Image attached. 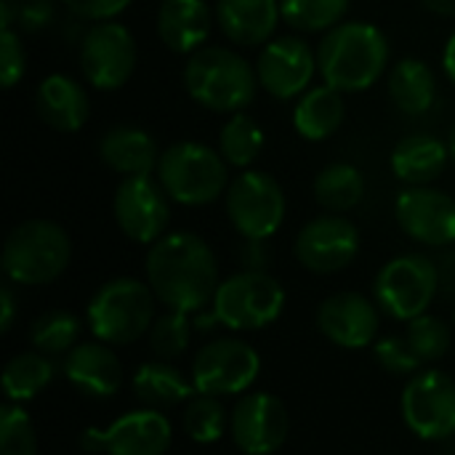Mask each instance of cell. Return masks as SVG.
<instances>
[{
	"label": "cell",
	"mask_w": 455,
	"mask_h": 455,
	"mask_svg": "<svg viewBox=\"0 0 455 455\" xmlns=\"http://www.w3.org/2000/svg\"><path fill=\"white\" fill-rule=\"evenodd\" d=\"M317 53L301 37L269 40L256 61L259 85L275 99H296L304 93L317 72Z\"/></svg>",
	"instance_id": "e0dca14e"
},
{
	"label": "cell",
	"mask_w": 455,
	"mask_h": 455,
	"mask_svg": "<svg viewBox=\"0 0 455 455\" xmlns=\"http://www.w3.org/2000/svg\"><path fill=\"white\" fill-rule=\"evenodd\" d=\"M349 0H280L283 19L301 32H323L341 24Z\"/></svg>",
	"instance_id": "d6a6232c"
},
{
	"label": "cell",
	"mask_w": 455,
	"mask_h": 455,
	"mask_svg": "<svg viewBox=\"0 0 455 455\" xmlns=\"http://www.w3.org/2000/svg\"><path fill=\"white\" fill-rule=\"evenodd\" d=\"M72 256L67 232L48 219H29L11 229L3 245V272L19 285H45L61 277Z\"/></svg>",
	"instance_id": "277c9868"
},
{
	"label": "cell",
	"mask_w": 455,
	"mask_h": 455,
	"mask_svg": "<svg viewBox=\"0 0 455 455\" xmlns=\"http://www.w3.org/2000/svg\"><path fill=\"white\" fill-rule=\"evenodd\" d=\"M24 75V48L19 35L5 27L0 32V83L3 88H13Z\"/></svg>",
	"instance_id": "f35d334b"
},
{
	"label": "cell",
	"mask_w": 455,
	"mask_h": 455,
	"mask_svg": "<svg viewBox=\"0 0 455 455\" xmlns=\"http://www.w3.org/2000/svg\"><path fill=\"white\" fill-rule=\"evenodd\" d=\"M67 381L96 400L112 397L123 387V365L107 344H77L64 360Z\"/></svg>",
	"instance_id": "ffe728a7"
},
{
	"label": "cell",
	"mask_w": 455,
	"mask_h": 455,
	"mask_svg": "<svg viewBox=\"0 0 455 455\" xmlns=\"http://www.w3.org/2000/svg\"><path fill=\"white\" fill-rule=\"evenodd\" d=\"M429 11L440 13V16H448V19H455V0H421Z\"/></svg>",
	"instance_id": "7bdbcfd3"
},
{
	"label": "cell",
	"mask_w": 455,
	"mask_h": 455,
	"mask_svg": "<svg viewBox=\"0 0 455 455\" xmlns=\"http://www.w3.org/2000/svg\"><path fill=\"white\" fill-rule=\"evenodd\" d=\"M443 64H445V72L448 77L455 83V32L451 35L448 45H445V56H443Z\"/></svg>",
	"instance_id": "ee69618b"
},
{
	"label": "cell",
	"mask_w": 455,
	"mask_h": 455,
	"mask_svg": "<svg viewBox=\"0 0 455 455\" xmlns=\"http://www.w3.org/2000/svg\"><path fill=\"white\" fill-rule=\"evenodd\" d=\"M80 336V320L72 312L64 309H53L40 315L32 323L29 339L32 347L43 355H64L75 349V341Z\"/></svg>",
	"instance_id": "1f68e13d"
},
{
	"label": "cell",
	"mask_w": 455,
	"mask_h": 455,
	"mask_svg": "<svg viewBox=\"0 0 455 455\" xmlns=\"http://www.w3.org/2000/svg\"><path fill=\"white\" fill-rule=\"evenodd\" d=\"M155 299L149 283L133 277L109 280L88 304V328L101 344H133L152 328Z\"/></svg>",
	"instance_id": "8992f818"
},
{
	"label": "cell",
	"mask_w": 455,
	"mask_h": 455,
	"mask_svg": "<svg viewBox=\"0 0 455 455\" xmlns=\"http://www.w3.org/2000/svg\"><path fill=\"white\" fill-rule=\"evenodd\" d=\"M395 213L416 243L443 248L455 243V200L432 187H408L397 195Z\"/></svg>",
	"instance_id": "ac0fdd59"
},
{
	"label": "cell",
	"mask_w": 455,
	"mask_h": 455,
	"mask_svg": "<svg viewBox=\"0 0 455 455\" xmlns=\"http://www.w3.org/2000/svg\"><path fill=\"white\" fill-rule=\"evenodd\" d=\"M357 251L360 232L349 219L339 213L312 219L296 237V259L315 275H333L347 269Z\"/></svg>",
	"instance_id": "9a60e30c"
},
{
	"label": "cell",
	"mask_w": 455,
	"mask_h": 455,
	"mask_svg": "<svg viewBox=\"0 0 455 455\" xmlns=\"http://www.w3.org/2000/svg\"><path fill=\"white\" fill-rule=\"evenodd\" d=\"M400 408L408 429L421 440H448L455 435V381L443 371L413 373Z\"/></svg>",
	"instance_id": "7c38bea8"
},
{
	"label": "cell",
	"mask_w": 455,
	"mask_h": 455,
	"mask_svg": "<svg viewBox=\"0 0 455 455\" xmlns=\"http://www.w3.org/2000/svg\"><path fill=\"white\" fill-rule=\"evenodd\" d=\"M448 144L429 133H413L397 141L392 152V168L400 181L408 187H429V181L440 179L448 165Z\"/></svg>",
	"instance_id": "d4e9b609"
},
{
	"label": "cell",
	"mask_w": 455,
	"mask_h": 455,
	"mask_svg": "<svg viewBox=\"0 0 455 455\" xmlns=\"http://www.w3.org/2000/svg\"><path fill=\"white\" fill-rule=\"evenodd\" d=\"M213 27L208 0H163L157 8V35L176 53L203 48Z\"/></svg>",
	"instance_id": "7402d4cb"
},
{
	"label": "cell",
	"mask_w": 455,
	"mask_h": 455,
	"mask_svg": "<svg viewBox=\"0 0 455 455\" xmlns=\"http://www.w3.org/2000/svg\"><path fill=\"white\" fill-rule=\"evenodd\" d=\"M280 19V0H216V21L237 45H267Z\"/></svg>",
	"instance_id": "44dd1931"
},
{
	"label": "cell",
	"mask_w": 455,
	"mask_h": 455,
	"mask_svg": "<svg viewBox=\"0 0 455 455\" xmlns=\"http://www.w3.org/2000/svg\"><path fill=\"white\" fill-rule=\"evenodd\" d=\"M440 291V269L421 253L392 259L376 277L373 293L379 309L395 320H416L427 315Z\"/></svg>",
	"instance_id": "ba28073f"
},
{
	"label": "cell",
	"mask_w": 455,
	"mask_h": 455,
	"mask_svg": "<svg viewBox=\"0 0 455 455\" xmlns=\"http://www.w3.org/2000/svg\"><path fill=\"white\" fill-rule=\"evenodd\" d=\"M53 379V365L43 352H21L3 371V389L11 403H24L40 395Z\"/></svg>",
	"instance_id": "f546056e"
},
{
	"label": "cell",
	"mask_w": 455,
	"mask_h": 455,
	"mask_svg": "<svg viewBox=\"0 0 455 455\" xmlns=\"http://www.w3.org/2000/svg\"><path fill=\"white\" fill-rule=\"evenodd\" d=\"M195 384L184 379L181 371L168 365L165 360L144 363L133 376V395L144 408L163 411L179 403H189L195 397Z\"/></svg>",
	"instance_id": "484cf974"
},
{
	"label": "cell",
	"mask_w": 455,
	"mask_h": 455,
	"mask_svg": "<svg viewBox=\"0 0 455 455\" xmlns=\"http://www.w3.org/2000/svg\"><path fill=\"white\" fill-rule=\"evenodd\" d=\"M376 363L392 373V376H408L416 373L424 360L413 352V347L408 344L405 336H387L376 344Z\"/></svg>",
	"instance_id": "74e56055"
},
{
	"label": "cell",
	"mask_w": 455,
	"mask_h": 455,
	"mask_svg": "<svg viewBox=\"0 0 455 455\" xmlns=\"http://www.w3.org/2000/svg\"><path fill=\"white\" fill-rule=\"evenodd\" d=\"M173 440L171 421L152 408L120 416L104 432L88 429L83 445L107 455H165Z\"/></svg>",
	"instance_id": "2e32d148"
},
{
	"label": "cell",
	"mask_w": 455,
	"mask_h": 455,
	"mask_svg": "<svg viewBox=\"0 0 455 455\" xmlns=\"http://www.w3.org/2000/svg\"><path fill=\"white\" fill-rule=\"evenodd\" d=\"M136 40L120 21H96L80 40V67L99 91L123 88L136 69Z\"/></svg>",
	"instance_id": "30bf717a"
},
{
	"label": "cell",
	"mask_w": 455,
	"mask_h": 455,
	"mask_svg": "<svg viewBox=\"0 0 455 455\" xmlns=\"http://www.w3.org/2000/svg\"><path fill=\"white\" fill-rule=\"evenodd\" d=\"M115 221L120 232L133 240L152 245L157 243L171 221V197L152 176H128L120 181L112 200Z\"/></svg>",
	"instance_id": "4fadbf2b"
},
{
	"label": "cell",
	"mask_w": 455,
	"mask_h": 455,
	"mask_svg": "<svg viewBox=\"0 0 455 455\" xmlns=\"http://www.w3.org/2000/svg\"><path fill=\"white\" fill-rule=\"evenodd\" d=\"M408 344L413 347V352L424 360V363H435L443 360L451 349V331L440 317L432 315H421L416 320L408 323V333H405Z\"/></svg>",
	"instance_id": "8d00e7d4"
},
{
	"label": "cell",
	"mask_w": 455,
	"mask_h": 455,
	"mask_svg": "<svg viewBox=\"0 0 455 455\" xmlns=\"http://www.w3.org/2000/svg\"><path fill=\"white\" fill-rule=\"evenodd\" d=\"M184 429L187 435L200 443V445H208V443H219L224 437V432L229 429V416L224 411V405L219 403V397L213 395H195L189 403H187V411H184Z\"/></svg>",
	"instance_id": "836d02e7"
},
{
	"label": "cell",
	"mask_w": 455,
	"mask_h": 455,
	"mask_svg": "<svg viewBox=\"0 0 455 455\" xmlns=\"http://www.w3.org/2000/svg\"><path fill=\"white\" fill-rule=\"evenodd\" d=\"M157 181L173 203L208 205L229 189L227 160L200 141H176L160 152Z\"/></svg>",
	"instance_id": "5b68a950"
},
{
	"label": "cell",
	"mask_w": 455,
	"mask_h": 455,
	"mask_svg": "<svg viewBox=\"0 0 455 455\" xmlns=\"http://www.w3.org/2000/svg\"><path fill=\"white\" fill-rule=\"evenodd\" d=\"M389 99L392 104L405 112V115H424L432 109L435 96H437V83L435 72L421 61V59H403L392 67L389 80Z\"/></svg>",
	"instance_id": "83f0119b"
},
{
	"label": "cell",
	"mask_w": 455,
	"mask_h": 455,
	"mask_svg": "<svg viewBox=\"0 0 455 455\" xmlns=\"http://www.w3.org/2000/svg\"><path fill=\"white\" fill-rule=\"evenodd\" d=\"M184 85L187 93L205 109L235 115L253 101L259 75L232 48L203 45L189 53L184 64Z\"/></svg>",
	"instance_id": "3957f363"
},
{
	"label": "cell",
	"mask_w": 455,
	"mask_h": 455,
	"mask_svg": "<svg viewBox=\"0 0 455 455\" xmlns=\"http://www.w3.org/2000/svg\"><path fill=\"white\" fill-rule=\"evenodd\" d=\"M56 16V0H13V19L24 32L45 29Z\"/></svg>",
	"instance_id": "ab89813d"
},
{
	"label": "cell",
	"mask_w": 455,
	"mask_h": 455,
	"mask_svg": "<svg viewBox=\"0 0 455 455\" xmlns=\"http://www.w3.org/2000/svg\"><path fill=\"white\" fill-rule=\"evenodd\" d=\"M61 3L75 16L88 21H109L131 5V0H61Z\"/></svg>",
	"instance_id": "60d3db41"
},
{
	"label": "cell",
	"mask_w": 455,
	"mask_h": 455,
	"mask_svg": "<svg viewBox=\"0 0 455 455\" xmlns=\"http://www.w3.org/2000/svg\"><path fill=\"white\" fill-rule=\"evenodd\" d=\"M448 149H451V157L455 160V120L453 125H451V136H448Z\"/></svg>",
	"instance_id": "f6af8a7d"
},
{
	"label": "cell",
	"mask_w": 455,
	"mask_h": 455,
	"mask_svg": "<svg viewBox=\"0 0 455 455\" xmlns=\"http://www.w3.org/2000/svg\"><path fill=\"white\" fill-rule=\"evenodd\" d=\"M189 315L168 309L163 317H157L149 328V347L160 360L181 357L189 347Z\"/></svg>",
	"instance_id": "e575fe53"
},
{
	"label": "cell",
	"mask_w": 455,
	"mask_h": 455,
	"mask_svg": "<svg viewBox=\"0 0 455 455\" xmlns=\"http://www.w3.org/2000/svg\"><path fill=\"white\" fill-rule=\"evenodd\" d=\"M261 357L240 339H216L192 360V384L200 395H243L259 379Z\"/></svg>",
	"instance_id": "8fae6325"
},
{
	"label": "cell",
	"mask_w": 455,
	"mask_h": 455,
	"mask_svg": "<svg viewBox=\"0 0 455 455\" xmlns=\"http://www.w3.org/2000/svg\"><path fill=\"white\" fill-rule=\"evenodd\" d=\"M288 411L269 392H253L237 400L229 416V432L237 451L245 455L277 453L288 440Z\"/></svg>",
	"instance_id": "5bb4252c"
},
{
	"label": "cell",
	"mask_w": 455,
	"mask_h": 455,
	"mask_svg": "<svg viewBox=\"0 0 455 455\" xmlns=\"http://www.w3.org/2000/svg\"><path fill=\"white\" fill-rule=\"evenodd\" d=\"M315 197L331 213H347L365 197V176L352 163H331L315 179Z\"/></svg>",
	"instance_id": "f1b7e54d"
},
{
	"label": "cell",
	"mask_w": 455,
	"mask_h": 455,
	"mask_svg": "<svg viewBox=\"0 0 455 455\" xmlns=\"http://www.w3.org/2000/svg\"><path fill=\"white\" fill-rule=\"evenodd\" d=\"M0 455H37L35 427L11 400L0 408Z\"/></svg>",
	"instance_id": "d590c367"
},
{
	"label": "cell",
	"mask_w": 455,
	"mask_h": 455,
	"mask_svg": "<svg viewBox=\"0 0 455 455\" xmlns=\"http://www.w3.org/2000/svg\"><path fill=\"white\" fill-rule=\"evenodd\" d=\"M147 283L152 293L176 312L205 309L219 291V267L208 243L192 232L163 235L147 253Z\"/></svg>",
	"instance_id": "6da1fadb"
},
{
	"label": "cell",
	"mask_w": 455,
	"mask_h": 455,
	"mask_svg": "<svg viewBox=\"0 0 455 455\" xmlns=\"http://www.w3.org/2000/svg\"><path fill=\"white\" fill-rule=\"evenodd\" d=\"M99 157L120 176H152L157 171V144L136 125H115L99 141Z\"/></svg>",
	"instance_id": "603a6c76"
},
{
	"label": "cell",
	"mask_w": 455,
	"mask_h": 455,
	"mask_svg": "<svg viewBox=\"0 0 455 455\" xmlns=\"http://www.w3.org/2000/svg\"><path fill=\"white\" fill-rule=\"evenodd\" d=\"M13 317H16V301H13V293L8 285L0 288V333H8L11 325H13Z\"/></svg>",
	"instance_id": "b9f144b4"
},
{
	"label": "cell",
	"mask_w": 455,
	"mask_h": 455,
	"mask_svg": "<svg viewBox=\"0 0 455 455\" xmlns=\"http://www.w3.org/2000/svg\"><path fill=\"white\" fill-rule=\"evenodd\" d=\"M35 107L43 123L64 133H75L88 120V93L67 75H48L35 91Z\"/></svg>",
	"instance_id": "cb8c5ba5"
},
{
	"label": "cell",
	"mask_w": 455,
	"mask_h": 455,
	"mask_svg": "<svg viewBox=\"0 0 455 455\" xmlns=\"http://www.w3.org/2000/svg\"><path fill=\"white\" fill-rule=\"evenodd\" d=\"M283 285L261 269L224 280L213 296V317L232 331H261L283 315Z\"/></svg>",
	"instance_id": "52a82bcc"
},
{
	"label": "cell",
	"mask_w": 455,
	"mask_h": 455,
	"mask_svg": "<svg viewBox=\"0 0 455 455\" xmlns=\"http://www.w3.org/2000/svg\"><path fill=\"white\" fill-rule=\"evenodd\" d=\"M227 213L245 240L272 237L285 219V192L267 171H243L227 189Z\"/></svg>",
	"instance_id": "9c48e42d"
},
{
	"label": "cell",
	"mask_w": 455,
	"mask_h": 455,
	"mask_svg": "<svg viewBox=\"0 0 455 455\" xmlns=\"http://www.w3.org/2000/svg\"><path fill=\"white\" fill-rule=\"evenodd\" d=\"M344 123V93L333 85H317L304 91L293 107V125L309 141L333 136Z\"/></svg>",
	"instance_id": "4316f807"
},
{
	"label": "cell",
	"mask_w": 455,
	"mask_h": 455,
	"mask_svg": "<svg viewBox=\"0 0 455 455\" xmlns=\"http://www.w3.org/2000/svg\"><path fill=\"white\" fill-rule=\"evenodd\" d=\"M261 149H264L261 125L251 115L235 112L219 133V152L227 160V165L251 168L256 163V157L261 155Z\"/></svg>",
	"instance_id": "4dcf8cb0"
},
{
	"label": "cell",
	"mask_w": 455,
	"mask_h": 455,
	"mask_svg": "<svg viewBox=\"0 0 455 455\" xmlns=\"http://www.w3.org/2000/svg\"><path fill=\"white\" fill-rule=\"evenodd\" d=\"M387 37L368 21L336 24L317 48V67L325 85H333L341 93H357L376 85L387 69Z\"/></svg>",
	"instance_id": "7a4b0ae2"
},
{
	"label": "cell",
	"mask_w": 455,
	"mask_h": 455,
	"mask_svg": "<svg viewBox=\"0 0 455 455\" xmlns=\"http://www.w3.org/2000/svg\"><path fill=\"white\" fill-rule=\"evenodd\" d=\"M320 333L344 349H363L379 336V309L363 293H333L317 309Z\"/></svg>",
	"instance_id": "d6986e66"
}]
</instances>
